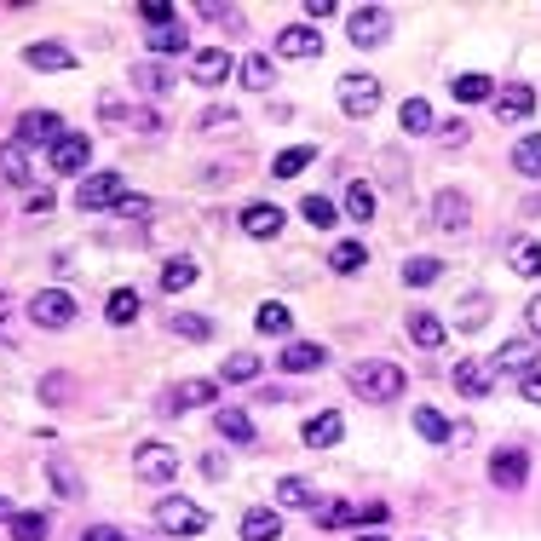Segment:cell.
Here are the masks:
<instances>
[{
	"label": "cell",
	"mask_w": 541,
	"mask_h": 541,
	"mask_svg": "<svg viewBox=\"0 0 541 541\" xmlns=\"http://www.w3.org/2000/svg\"><path fill=\"white\" fill-rule=\"evenodd\" d=\"M490 294H467V300H461V311H455V329H484V323H490Z\"/></svg>",
	"instance_id": "40"
},
{
	"label": "cell",
	"mask_w": 541,
	"mask_h": 541,
	"mask_svg": "<svg viewBox=\"0 0 541 541\" xmlns=\"http://www.w3.org/2000/svg\"><path fill=\"white\" fill-rule=\"evenodd\" d=\"M64 139V121H58V110H24V116H18V144H58Z\"/></svg>",
	"instance_id": "12"
},
{
	"label": "cell",
	"mask_w": 541,
	"mask_h": 541,
	"mask_svg": "<svg viewBox=\"0 0 541 541\" xmlns=\"http://www.w3.org/2000/svg\"><path fill=\"white\" fill-rule=\"evenodd\" d=\"M213 432H219L225 444H236V449L259 444V432H254V415H248V409H213Z\"/></svg>",
	"instance_id": "19"
},
{
	"label": "cell",
	"mask_w": 541,
	"mask_h": 541,
	"mask_svg": "<svg viewBox=\"0 0 541 541\" xmlns=\"http://www.w3.org/2000/svg\"><path fill=\"white\" fill-rule=\"evenodd\" d=\"M231 52H219V47H202V52H190V81L196 87H225L231 81Z\"/></svg>",
	"instance_id": "13"
},
{
	"label": "cell",
	"mask_w": 541,
	"mask_h": 541,
	"mask_svg": "<svg viewBox=\"0 0 541 541\" xmlns=\"http://www.w3.org/2000/svg\"><path fill=\"white\" fill-rule=\"evenodd\" d=\"M438 277H444V259H432V254L403 259V283L409 288H426V283H438Z\"/></svg>",
	"instance_id": "39"
},
{
	"label": "cell",
	"mask_w": 541,
	"mask_h": 541,
	"mask_svg": "<svg viewBox=\"0 0 541 541\" xmlns=\"http://www.w3.org/2000/svg\"><path fill=\"white\" fill-rule=\"evenodd\" d=\"M75 541H127V530H116V524H93V530H75Z\"/></svg>",
	"instance_id": "54"
},
{
	"label": "cell",
	"mask_w": 541,
	"mask_h": 541,
	"mask_svg": "<svg viewBox=\"0 0 541 541\" xmlns=\"http://www.w3.org/2000/svg\"><path fill=\"white\" fill-rule=\"evenodd\" d=\"M0 179H6V185L35 190V167H29V150H24L18 139H6V144H0Z\"/></svg>",
	"instance_id": "21"
},
{
	"label": "cell",
	"mask_w": 541,
	"mask_h": 541,
	"mask_svg": "<svg viewBox=\"0 0 541 541\" xmlns=\"http://www.w3.org/2000/svg\"><path fill=\"white\" fill-rule=\"evenodd\" d=\"M432 225H438V231H467L472 225V202H467V190H438V196H432Z\"/></svg>",
	"instance_id": "11"
},
{
	"label": "cell",
	"mask_w": 541,
	"mask_h": 541,
	"mask_svg": "<svg viewBox=\"0 0 541 541\" xmlns=\"http://www.w3.org/2000/svg\"><path fill=\"white\" fill-rule=\"evenodd\" d=\"M242 231L254 236V242H277L283 236V208L277 202H248L242 208Z\"/></svg>",
	"instance_id": "18"
},
{
	"label": "cell",
	"mask_w": 541,
	"mask_h": 541,
	"mask_svg": "<svg viewBox=\"0 0 541 541\" xmlns=\"http://www.w3.org/2000/svg\"><path fill=\"white\" fill-rule=\"evenodd\" d=\"M24 64L29 70H41V75H64V70H75V52L64 47V41H29Z\"/></svg>",
	"instance_id": "17"
},
{
	"label": "cell",
	"mask_w": 541,
	"mask_h": 541,
	"mask_svg": "<svg viewBox=\"0 0 541 541\" xmlns=\"http://www.w3.org/2000/svg\"><path fill=\"white\" fill-rule=\"evenodd\" d=\"M190 283H196V259H167V265H162V288H167V294H185Z\"/></svg>",
	"instance_id": "45"
},
{
	"label": "cell",
	"mask_w": 541,
	"mask_h": 541,
	"mask_svg": "<svg viewBox=\"0 0 541 541\" xmlns=\"http://www.w3.org/2000/svg\"><path fill=\"white\" fill-rule=\"evenodd\" d=\"M219 409V380H179L173 392L162 398V409L167 415H185V409Z\"/></svg>",
	"instance_id": "10"
},
{
	"label": "cell",
	"mask_w": 541,
	"mask_h": 541,
	"mask_svg": "<svg viewBox=\"0 0 541 541\" xmlns=\"http://www.w3.org/2000/svg\"><path fill=\"white\" fill-rule=\"evenodd\" d=\"M167 329L185 334V340H213V323H208V317H196V311H173V317H167Z\"/></svg>",
	"instance_id": "47"
},
{
	"label": "cell",
	"mask_w": 541,
	"mask_h": 541,
	"mask_svg": "<svg viewBox=\"0 0 541 541\" xmlns=\"http://www.w3.org/2000/svg\"><path fill=\"white\" fill-rule=\"evenodd\" d=\"M346 386L363 403H392V398H403L409 375H403L398 363H386V357H357L352 369H346Z\"/></svg>",
	"instance_id": "1"
},
{
	"label": "cell",
	"mask_w": 541,
	"mask_h": 541,
	"mask_svg": "<svg viewBox=\"0 0 541 541\" xmlns=\"http://www.w3.org/2000/svg\"><path fill=\"white\" fill-rule=\"evenodd\" d=\"M369 265V248L357 242V236H346V242H334L329 248V271L334 277H352V271H363Z\"/></svg>",
	"instance_id": "30"
},
{
	"label": "cell",
	"mask_w": 541,
	"mask_h": 541,
	"mask_svg": "<svg viewBox=\"0 0 541 541\" xmlns=\"http://www.w3.org/2000/svg\"><path fill=\"white\" fill-rule=\"evenodd\" d=\"M524 116H536V87L530 81L495 87V121H524Z\"/></svg>",
	"instance_id": "14"
},
{
	"label": "cell",
	"mask_w": 541,
	"mask_h": 541,
	"mask_svg": "<svg viewBox=\"0 0 541 541\" xmlns=\"http://www.w3.org/2000/svg\"><path fill=\"white\" fill-rule=\"evenodd\" d=\"M12 541H47L52 536V518L47 513H12Z\"/></svg>",
	"instance_id": "36"
},
{
	"label": "cell",
	"mask_w": 541,
	"mask_h": 541,
	"mask_svg": "<svg viewBox=\"0 0 541 541\" xmlns=\"http://www.w3.org/2000/svg\"><path fill=\"white\" fill-rule=\"evenodd\" d=\"M490 369L495 375H530V369H536V346H530V340H507V346L490 357Z\"/></svg>",
	"instance_id": "23"
},
{
	"label": "cell",
	"mask_w": 541,
	"mask_h": 541,
	"mask_svg": "<svg viewBox=\"0 0 541 541\" xmlns=\"http://www.w3.org/2000/svg\"><path fill=\"white\" fill-rule=\"evenodd\" d=\"M202 472H208L213 484H225V472H231V461H225L219 449H208V455H202Z\"/></svg>",
	"instance_id": "55"
},
{
	"label": "cell",
	"mask_w": 541,
	"mask_h": 541,
	"mask_svg": "<svg viewBox=\"0 0 541 541\" xmlns=\"http://www.w3.org/2000/svg\"><path fill=\"white\" fill-rule=\"evenodd\" d=\"M524 323H530V334H541V294L524 306Z\"/></svg>",
	"instance_id": "59"
},
{
	"label": "cell",
	"mask_w": 541,
	"mask_h": 541,
	"mask_svg": "<svg viewBox=\"0 0 541 541\" xmlns=\"http://www.w3.org/2000/svg\"><path fill=\"white\" fill-rule=\"evenodd\" d=\"M236 81H242L248 93H271V81H277V64H271L265 52H248V58L236 64Z\"/></svg>",
	"instance_id": "27"
},
{
	"label": "cell",
	"mask_w": 541,
	"mask_h": 541,
	"mask_svg": "<svg viewBox=\"0 0 541 541\" xmlns=\"http://www.w3.org/2000/svg\"><path fill=\"white\" fill-rule=\"evenodd\" d=\"M306 162H317V150H311V144H288V150H277L271 173H277V179H294V173H306Z\"/></svg>",
	"instance_id": "37"
},
{
	"label": "cell",
	"mask_w": 541,
	"mask_h": 541,
	"mask_svg": "<svg viewBox=\"0 0 541 541\" xmlns=\"http://www.w3.org/2000/svg\"><path fill=\"white\" fill-rule=\"evenodd\" d=\"M133 81H139V93H150V98H167L179 87V75L167 70V64H156V58H144L139 70H133Z\"/></svg>",
	"instance_id": "29"
},
{
	"label": "cell",
	"mask_w": 541,
	"mask_h": 541,
	"mask_svg": "<svg viewBox=\"0 0 541 541\" xmlns=\"http://www.w3.org/2000/svg\"><path fill=\"white\" fill-rule=\"evenodd\" d=\"M524 478H530V449L524 444H507L490 455V484L495 490H524Z\"/></svg>",
	"instance_id": "8"
},
{
	"label": "cell",
	"mask_w": 541,
	"mask_h": 541,
	"mask_svg": "<svg viewBox=\"0 0 541 541\" xmlns=\"http://www.w3.org/2000/svg\"><path fill=\"white\" fill-rule=\"evenodd\" d=\"M254 375H259V352H231L225 357V369H219L225 386H242V380H254Z\"/></svg>",
	"instance_id": "41"
},
{
	"label": "cell",
	"mask_w": 541,
	"mask_h": 541,
	"mask_svg": "<svg viewBox=\"0 0 541 541\" xmlns=\"http://www.w3.org/2000/svg\"><path fill=\"white\" fill-rule=\"evenodd\" d=\"M415 432H421L426 444H449V421L438 415V409H426V403L415 409Z\"/></svg>",
	"instance_id": "48"
},
{
	"label": "cell",
	"mask_w": 541,
	"mask_h": 541,
	"mask_svg": "<svg viewBox=\"0 0 541 541\" xmlns=\"http://www.w3.org/2000/svg\"><path fill=\"white\" fill-rule=\"evenodd\" d=\"M0 323H6V294H0Z\"/></svg>",
	"instance_id": "62"
},
{
	"label": "cell",
	"mask_w": 541,
	"mask_h": 541,
	"mask_svg": "<svg viewBox=\"0 0 541 541\" xmlns=\"http://www.w3.org/2000/svg\"><path fill=\"white\" fill-rule=\"evenodd\" d=\"M403 133H438V116H432V104L426 98H403Z\"/></svg>",
	"instance_id": "35"
},
{
	"label": "cell",
	"mask_w": 541,
	"mask_h": 541,
	"mask_svg": "<svg viewBox=\"0 0 541 541\" xmlns=\"http://www.w3.org/2000/svg\"><path fill=\"white\" fill-rule=\"evenodd\" d=\"M35 392H41V403H47V409H64V403H70V392H75V380L52 369V375H41V386H35Z\"/></svg>",
	"instance_id": "44"
},
{
	"label": "cell",
	"mask_w": 541,
	"mask_h": 541,
	"mask_svg": "<svg viewBox=\"0 0 541 541\" xmlns=\"http://www.w3.org/2000/svg\"><path fill=\"white\" fill-rule=\"evenodd\" d=\"M513 167L524 179H541V133H524V139L513 144Z\"/></svg>",
	"instance_id": "38"
},
{
	"label": "cell",
	"mask_w": 541,
	"mask_h": 541,
	"mask_svg": "<svg viewBox=\"0 0 541 541\" xmlns=\"http://www.w3.org/2000/svg\"><path fill=\"white\" fill-rule=\"evenodd\" d=\"M87 156H93V139H87V133H64V139L47 150V167L52 173H64V179H81Z\"/></svg>",
	"instance_id": "9"
},
{
	"label": "cell",
	"mask_w": 541,
	"mask_h": 541,
	"mask_svg": "<svg viewBox=\"0 0 541 541\" xmlns=\"http://www.w3.org/2000/svg\"><path fill=\"white\" fill-rule=\"evenodd\" d=\"M196 18H208V24H219V29H231V35H242V12H236V6H219V0H202V6H196Z\"/></svg>",
	"instance_id": "46"
},
{
	"label": "cell",
	"mask_w": 541,
	"mask_h": 541,
	"mask_svg": "<svg viewBox=\"0 0 541 541\" xmlns=\"http://www.w3.org/2000/svg\"><path fill=\"white\" fill-rule=\"evenodd\" d=\"M47 478H52V490H58V495H70V501L81 495V478H75V467H70V461H58V455L47 461Z\"/></svg>",
	"instance_id": "50"
},
{
	"label": "cell",
	"mask_w": 541,
	"mask_h": 541,
	"mask_svg": "<svg viewBox=\"0 0 541 541\" xmlns=\"http://www.w3.org/2000/svg\"><path fill=\"white\" fill-rule=\"evenodd\" d=\"M150 518H156V530H162V536H179V541H190V536H208V530H213L208 507H196L190 495H162Z\"/></svg>",
	"instance_id": "2"
},
{
	"label": "cell",
	"mask_w": 541,
	"mask_h": 541,
	"mask_svg": "<svg viewBox=\"0 0 541 541\" xmlns=\"http://www.w3.org/2000/svg\"><path fill=\"white\" fill-rule=\"evenodd\" d=\"M409 340H415L421 352H444V340H449L444 317H432V311H409Z\"/></svg>",
	"instance_id": "24"
},
{
	"label": "cell",
	"mask_w": 541,
	"mask_h": 541,
	"mask_svg": "<svg viewBox=\"0 0 541 541\" xmlns=\"http://www.w3.org/2000/svg\"><path fill=\"white\" fill-rule=\"evenodd\" d=\"M133 472H139L144 484H173V478H179V455H173V444H162V438H144V444L133 449Z\"/></svg>",
	"instance_id": "5"
},
{
	"label": "cell",
	"mask_w": 541,
	"mask_h": 541,
	"mask_svg": "<svg viewBox=\"0 0 541 541\" xmlns=\"http://www.w3.org/2000/svg\"><path fill=\"white\" fill-rule=\"evenodd\" d=\"M518 398H524V403H541V363L524 380H518Z\"/></svg>",
	"instance_id": "57"
},
{
	"label": "cell",
	"mask_w": 541,
	"mask_h": 541,
	"mask_svg": "<svg viewBox=\"0 0 541 541\" xmlns=\"http://www.w3.org/2000/svg\"><path fill=\"white\" fill-rule=\"evenodd\" d=\"M283 536V513L277 507H248L242 513V541H277Z\"/></svg>",
	"instance_id": "25"
},
{
	"label": "cell",
	"mask_w": 541,
	"mask_h": 541,
	"mask_svg": "<svg viewBox=\"0 0 541 541\" xmlns=\"http://www.w3.org/2000/svg\"><path fill=\"white\" fill-rule=\"evenodd\" d=\"M438 139H444V144H467L472 133H467V121H444V127H438Z\"/></svg>",
	"instance_id": "58"
},
{
	"label": "cell",
	"mask_w": 541,
	"mask_h": 541,
	"mask_svg": "<svg viewBox=\"0 0 541 541\" xmlns=\"http://www.w3.org/2000/svg\"><path fill=\"white\" fill-rule=\"evenodd\" d=\"M346 41H352L357 52L386 47V41H392V12H386V6H352V12H346Z\"/></svg>",
	"instance_id": "3"
},
{
	"label": "cell",
	"mask_w": 541,
	"mask_h": 541,
	"mask_svg": "<svg viewBox=\"0 0 541 541\" xmlns=\"http://www.w3.org/2000/svg\"><path fill=\"white\" fill-rule=\"evenodd\" d=\"M75 294H64V288H41L35 300H29V323L35 329H70L75 323Z\"/></svg>",
	"instance_id": "7"
},
{
	"label": "cell",
	"mask_w": 541,
	"mask_h": 541,
	"mask_svg": "<svg viewBox=\"0 0 541 541\" xmlns=\"http://www.w3.org/2000/svg\"><path fill=\"white\" fill-rule=\"evenodd\" d=\"M277 507H300V513H317V490L306 478H277Z\"/></svg>",
	"instance_id": "32"
},
{
	"label": "cell",
	"mask_w": 541,
	"mask_h": 541,
	"mask_svg": "<svg viewBox=\"0 0 541 541\" xmlns=\"http://www.w3.org/2000/svg\"><path fill=\"white\" fill-rule=\"evenodd\" d=\"M455 98H461V104H484V98H495V81L490 75H461V81H455Z\"/></svg>",
	"instance_id": "49"
},
{
	"label": "cell",
	"mask_w": 541,
	"mask_h": 541,
	"mask_svg": "<svg viewBox=\"0 0 541 541\" xmlns=\"http://www.w3.org/2000/svg\"><path fill=\"white\" fill-rule=\"evenodd\" d=\"M104 317H110L116 329L139 323V294H133V288H110V300H104Z\"/></svg>",
	"instance_id": "33"
},
{
	"label": "cell",
	"mask_w": 541,
	"mask_h": 541,
	"mask_svg": "<svg viewBox=\"0 0 541 541\" xmlns=\"http://www.w3.org/2000/svg\"><path fill=\"white\" fill-rule=\"evenodd\" d=\"M0 518H12V507H6V495H0Z\"/></svg>",
	"instance_id": "61"
},
{
	"label": "cell",
	"mask_w": 541,
	"mask_h": 541,
	"mask_svg": "<svg viewBox=\"0 0 541 541\" xmlns=\"http://www.w3.org/2000/svg\"><path fill=\"white\" fill-rule=\"evenodd\" d=\"M357 513L363 507H352V501H317V530H346V524H357Z\"/></svg>",
	"instance_id": "34"
},
{
	"label": "cell",
	"mask_w": 541,
	"mask_h": 541,
	"mask_svg": "<svg viewBox=\"0 0 541 541\" xmlns=\"http://www.w3.org/2000/svg\"><path fill=\"white\" fill-rule=\"evenodd\" d=\"M288 323H294V317H288L283 300H265V306L254 311V329L259 334H288Z\"/></svg>",
	"instance_id": "43"
},
{
	"label": "cell",
	"mask_w": 541,
	"mask_h": 541,
	"mask_svg": "<svg viewBox=\"0 0 541 541\" xmlns=\"http://www.w3.org/2000/svg\"><path fill=\"white\" fill-rule=\"evenodd\" d=\"M334 98H340V110H346L352 121H363V116H375L380 110V81L369 70H352V75L334 81Z\"/></svg>",
	"instance_id": "4"
},
{
	"label": "cell",
	"mask_w": 541,
	"mask_h": 541,
	"mask_svg": "<svg viewBox=\"0 0 541 541\" xmlns=\"http://www.w3.org/2000/svg\"><path fill=\"white\" fill-rule=\"evenodd\" d=\"M24 208L35 213V219H41V213H52V190H47V185H35V190L24 196Z\"/></svg>",
	"instance_id": "56"
},
{
	"label": "cell",
	"mask_w": 541,
	"mask_h": 541,
	"mask_svg": "<svg viewBox=\"0 0 541 541\" xmlns=\"http://www.w3.org/2000/svg\"><path fill=\"white\" fill-rule=\"evenodd\" d=\"M449 380H455V392H461V398H490V392H495V369L484 363V357H461Z\"/></svg>",
	"instance_id": "15"
},
{
	"label": "cell",
	"mask_w": 541,
	"mask_h": 541,
	"mask_svg": "<svg viewBox=\"0 0 541 541\" xmlns=\"http://www.w3.org/2000/svg\"><path fill=\"white\" fill-rule=\"evenodd\" d=\"M340 438H346V415H340V409H317V415L306 421V432H300V444L306 449H334Z\"/></svg>",
	"instance_id": "16"
},
{
	"label": "cell",
	"mask_w": 541,
	"mask_h": 541,
	"mask_svg": "<svg viewBox=\"0 0 541 541\" xmlns=\"http://www.w3.org/2000/svg\"><path fill=\"white\" fill-rule=\"evenodd\" d=\"M121 196H127V179H121V173H87L81 190H75V208L104 213V208H121Z\"/></svg>",
	"instance_id": "6"
},
{
	"label": "cell",
	"mask_w": 541,
	"mask_h": 541,
	"mask_svg": "<svg viewBox=\"0 0 541 541\" xmlns=\"http://www.w3.org/2000/svg\"><path fill=\"white\" fill-rule=\"evenodd\" d=\"M150 208H156V202H150V196H139V190H127V196H121V219H133V225H144V219H150Z\"/></svg>",
	"instance_id": "52"
},
{
	"label": "cell",
	"mask_w": 541,
	"mask_h": 541,
	"mask_svg": "<svg viewBox=\"0 0 541 541\" xmlns=\"http://www.w3.org/2000/svg\"><path fill=\"white\" fill-rule=\"evenodd\" d=\"M507 271H513V277H541V242L536 236H513V242H507Z\"/></svg>",
	"instance_id": "26"
},
{
	"label": "cell",
	"mask_w": 541,
	"mask_h": 541,
	"mask_svg": "<svg viewBox=\"0 0 541 541\" xmlns=\"http://www.w3.org/2000/svg\"><path fill=\"white\" fill-rule=\"evenodd\" d=\"M144 47L156 58H179L190 47V35H185V24H156V29H144Z\"/></svg>",
	"instance_id": "28"
},
{
	"label": "cell",
	"mask_w": 541,
	"mask_h": 541,
	"mask_svg": "<svg viewBox=\"0 0 541 541\" xmlns=\"http://www.w3.org/2000/svg\"><path fill=\"white\" fill-rule=\"evenodd\" d=\"M300 219H306L311 231H329L334 219H340V208H334L329 196H306V202H300Z\"/></svg>",
	"instance_id": "42"
},
{
	"label": "cell",
	"mask_w": 541,
	"mask_h": 541,
	"mask_svg": "<svg viewBox=\"0 0 541 541\" xmlns=\"http://www.w3.org/2000/svg\"><path fill=\"white\" fill-rule=\"evenodd\" d=\"M357 541H386V536H357Z\"/></svg>",
	"instance_id": "63"
},
{
	"label": "cell",
	"mask_w": 541,
	"mask_h": 541,
	"mask_svg": "<svg viewBox=\"0 0 541 541\" xmlns=\"http://www.w3.org/2000/svg\"><path fill=\"white\" fill-rule=\"evenodd\" d=\"M196 133H236V110H219V104L202 110V116H196Z\"/></svg>",
	"instance_id": "51"
},
{
	"label": "cell",
	"mask_w": 541,
	"mask_h": 541,
	"mask_svg": "<svg viewBox=\"0 0 541 541\" xmlns=\"http://www.w3.org/2000/svg\"><path fill=\"white\" fill-rule=\"evenodd\" d=\"M323 363H329V346H317V340H294V346H283L288 375H317Z\"/></svg>",
	"instance_id": "22"
},
{
	"label": "cell",
	"mask_w": 541,
	"mask_h": 541,
	"mask_svg": "<svg viewBox=\"0 0 541 541\" xmlns=\"http://www.w3.org/2000/svg\"><path fill=\"white\" fill-rule=\"evenodd\" d=\"M277 58H323L317 24H288L283 35H277Z\"/></svg>",
	"instance_id": "20"
},
{
	"label": "cell",
	"mask_w": 541,
	"mask_h": 541,
	"mask_svg": "<svg viewBox=\"0 0 541 541\" xmlns=\"http://www.w3.org/2000/svg\"><path fill=\"white\" fill-rule=\"evenodd\" d=\"M306 18H334V0H306Z\"/></svg>",
	"instance_id": "60"
},
{
	"label": "cell",
	"mask_w": 541,
	"mask_h": 541,
	"mask_svg": "<svg viewBox=\"0 0 541 541\" xmlns=\"http://www.w3.org/2000/svg\"><path fill=\"white\" fill-rule=\"evenodd\" d=\"M346 219H357V225H369V219H375V185H369V179H352V185H346Z\"/></svg>",
	"instance_id": "31"
},
{
	"label": "cell",
	"mask_w": 541,
	"mask_h": 541,
	"mask_svg": "<svg viewBox=\"0 0 541 541\" xmlns=\"http://www.w3.org/2000/svg\"><path fill=\"white\" fill-rule=\"evenodd\" d=\"M139 18H144V24H150V29H156V24H179L167 0H139Z\"/></svg>",
	"instance_id": "53"
}]
</instances>
